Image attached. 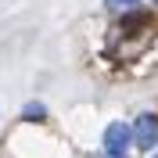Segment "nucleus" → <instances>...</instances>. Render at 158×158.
<instances>
[{
	"instance_id": "obj_5",
	"label": "nucleus",
	"mask_w": 158,
	"mask_h": 158,
	"mask_svg": "<svg viewBox=\"0 0 158 158\" xmlns=\"http://www.w3.org/2000/svg\"><path fill=\"white\" fill-rule=\"evenodd\" d=\"M104 158H126V155H104Z\"/></svg>"
},
{
	"instance_id": "obj_6",
	"label": "nucleus",
	"mask_w": 158,
	"mask_h": 158,
	"mask_svg": "<svg viewBox=\"0 0 158 158\" xmlns=\"http://www.w3.org/2000/svg\"><path fill=\"white\" fill-rule=\"evenodd\" d=\"M155 4H158V0H155Z\"/></svg>"
},
{
	"instance_id": "obj_2",
	"label": "nucleus",
	"mask_w": 158,
	"mask_h": 158,
	"mask_svg": "<svg viewBox=\"0 0 158 158\" xmlns=\"http://www.w3.org/2000/svg\"><path fill=\"white\" fill-rule=\"evenodd\" d=\"M129 140H133V129L122 126V122H111L104 129V148H108V155H122L129 148Z\"/></svg>"
},
{
	"instance_id": "obj_3",
	"label": "nucleus",
	"mask_w": 158,
	"mask_h": 158,
	"mask_svg": "<svg viewBox=\"0 0 158 158\" xmlns=\"http://www.w3.org/2000/svg\"><path fill=\"white\" fill-rule=\"evenodd\" d=\"M22 115L29 118V122H43V118H47V111H43V104H29V108L22 111Z\"/></svg>"
},
{
	"instance_id": "obj_1",
	"label": "nucleus",
	"mask_w": 158,
	"mask_h": 158,
	"mask_svg": "<svg viewBox=\"0 0 158 158\" xmlns=\"http://www.w3.org/2000/svg\"><path fill=\"white\" fill-rule=\"evenodd\" d=\"M133 144L144 151H151L158 144V118L155 115H137V122H133Z\"/></svg>"
},
{
	"instance_id": "obj_4",
	"label": "nucleus",
	"mask_w": 158,
	"mask_h": 158,
	"mask_svg": "<svg viewBox=\"0 0 158 158\" xmlns=\"http://www.w3.org/2000/svg\"><path fill=\"white\" fill-rule=\"evenodd\" d=\"M137 7V0H108V11H129Z\"/></svg>"
}]
</instances>
